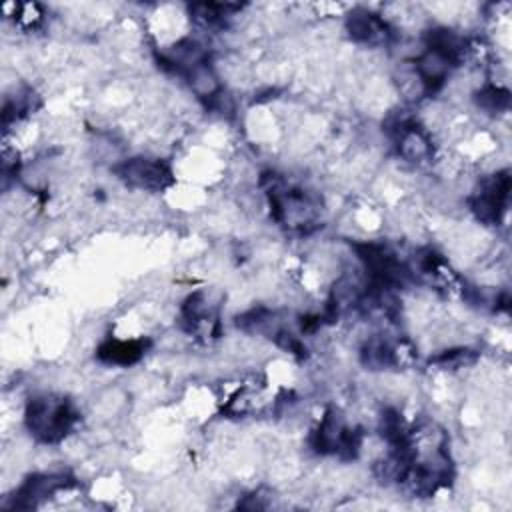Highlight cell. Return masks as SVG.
I'll list each match as a JSON object with an SVG mask.
<instances>
[{
  "instance_id": "obj_1",
  "label": "cell",
  "mask_w": 512,
  "mask_h": 512,
  "mask_svg": "<svg viewBox=\"0 0 512 512\" xmlns=\"http://www.w3.org/2000/svg\"><path fill=\"white\" fill-rule=\"evenodd\" d=\"M80 414L74 404L58 394H36L28 400L24 420L30 434L44 444L64 440L76 426Z\"/></svg>"
},
{
  "instance_id": "obj_2",
  "label": "cell",
  "mask_w": 512,
  "mask_h": 512,
  "mask_svg": "<svg viewBox=\"0 0 512 512\" xmlns=\"http://www.w3.org/2000/svg\"><path fill=\"white\" fill-rule=\"evenodd\" d=\"M114 172L126 186L146 192H160L174 182L170 166L160 158H126L114 166Z\"/></svg>"
},
{
  "instance_id": "obj_3",
  "label": "cell",
  "mask_w": 512,
  "mask_h": 512,
  "mask_svg": "<svg viewBox=\"0 0 512 512\" xmlns=\"http://www.w3.org/2000/svg\"><path fill=\"white\" fill-rule=\"evenodd\" d=\"M510 176L508 172H496L484 178L470 198V208L484 224H498L508 206Z\"/></svg>"
},
{
  "instance_id": "obj_4",
  "label": "cell",
  "mask_w": 512,
  "mask_h": 512,
  "mask_svg": "<svg viewBox=\"0 0 512 512\" xmlns=\"http://www.w3.org/2000/svg\"><path fill=\"white\" fill-rule=\"evenodd\" d=\"M146 340H118L110 338L98 346V358L114 366H130L142 358L146 352Z\"/></svg>"
}]
</instances>
